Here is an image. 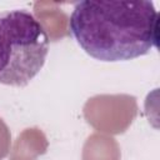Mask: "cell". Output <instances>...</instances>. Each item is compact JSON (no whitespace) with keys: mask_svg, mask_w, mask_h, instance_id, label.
Here are the masks:
<instances>
[{"mask_svg":"<svg viewBox=\"0 0 160 160\" xmlns=\"http://www.w3.org/2000/svg\"><path fill=\"white\" fill-rule=\"evenodd\" d=\"M49 36L28 10L0 12V84L26 86L42 69Z\"/></svg>","mask_w":160,"mask_h":160,"instance_id":"obj_2","label":"cell"},{"mask_svg":"<svg viewBox=\"0 0 160 160\" xmlns=\"http://www.w3.org/2000/svg\"><path fill=\"white\" fill-rule=\"evenodd\" d=\"M69 31L81 49L100 61H126L158 46V11L151 1L76 2Z\"/></svg>","mask_w":160,"mask_h":160,"instance_id":"obj_1","label":"cell"}]
</instances>
